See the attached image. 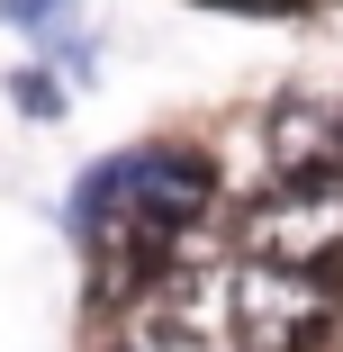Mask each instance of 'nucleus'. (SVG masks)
Here are the masks:
<instances>
[{
  "label": "nucleus",
  "mask_w": 343,
  "mask_h": 352,
  "mask_svg": "<svg viewBox=\"0 0 343 352\" xmlns=\"http://www.w3.org/2000/svg\"><path fill=\"white\" fill-rule=\"evenodd\" d=\"M235 253L244 262H289V271H343V172L316 181H271L235 208Z\"/></svg>",
  "instance_id": "3"
},
{
  "label": "nucleus",
  "mask_w": 343,
  "mask_h": 352,
  "mask_svg": "<svg viewBox=\"0 0 343 352\" xmlns=\"http://www.w3.org/2000/svg\"><path fill=\"white\" fill-rule=\"evenodd\" d=\"M217 208V163L199 145H126L73 181V235L91 262V298L126 307L135 289H154L190 226Z\"/></svg>",
  "instance_id": "1"
},
{
  "label": "nucleus",
  "mask_w": 343,
  "mask_h": 352,
  "mask_svg": "<svg viewBox=\"0 0 343 352\" xmlns=\"http://www.w3.org/2000/svg\"><path fill=\"white\" fill-rule=\"evenodd\" d=\"M109 352H217V343L199 334L190 316H135V325H126Z\"/></svg>",
  "instance_id": "5"
},
{
  "label": "nucleus",
  "mask_w": 343,
  "mask_h": 352,
  "mask_svg": "<svg viewBox=\"0 0 343 352\" xmlns=\"http://www.w3.org/2000/svg\"><path fill=\"white\" fill-rule=\"evenodd\" d=\"M271 163H280V181H316V172H334V163H343V126H334V109L289 100L280 118H271Z\"/></svg>",
  "instance_id": "4"
},
{
  "label": "nucleus",
  "mask_w": 343,
  "mask_h": 352,
  "mask_svg": "<svg viewBox=\"0 0 343 352\" xmlns=\"http://www.w3.org/2000/svg\"><path fill=\"white\" fill-rule=\"evenodd\" d=\"M0 28H19V36H54V28H63V0H0Z\"/></svg>",
  "instance_id": "6"
},
{
  "label": "nucleus",
  "mask_w": 343,
  "mask_h": 352,
  "mask_svg": "<svg viewBox=\"0 0 343 352\" xmlns=\"http://www.w3.org/2000/svg\"><path fill=\"white\" fill-rule=\"evenodd\" d=\"M226 334H235V352H334L343 289H334V271L235 262L226 271Z\"/></svg>",
  "instance_id": "2"
},
{
  "label": "nucleus",
  "mask_w": 343,
  "mask_h": 352,
  "mask_svg": "<svg viewBox=\"0 0 343 352\" xmlns=\"http://www.w3.org/2000/svg\"><path fill=\"white\" fill-rule=\"evenodd\" d=\"M10 100H19V109H27L36 126H45V118H63V91H54L45 73H10Z\"/></svg>",
  "instance_id": "7"
},
{
  "label": "nucleus",
  "mask_w": 343,
  "mask_h": 352,
  "mask_svg": "<svg viewBox=\"0 0 343 352\" xmlns=\"http://www.w3.org/2000/svg\"><path fill=\"white\" fill-rule=\"evenodd\" d=\"M334 126H343V100H334Z\"/></svg>",
  "instance_id": "8"
}]
</instances>
